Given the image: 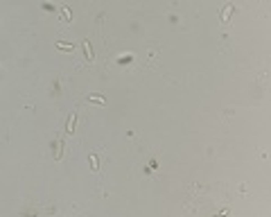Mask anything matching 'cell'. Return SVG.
Instances as JSON below:
<instances>
[{
  "label": "cell",
  "instance_id": "2",
  "mask_svg": "<svg viewBox=\"0 0 271 217\" xmlns=\"http://www.w3.org/2000/svg\"><path fill=\"white\" fill-rule=\"evenodd\" d=\"M57 48H61V50H72L75 45H70V43H57Z\"/></svg>",
  "mask_w": 271,
  "mask_h": 217
},
{
  "label": "cell",
  "instance_id": "4",
  "mask_svg": "<svg viewBox=\"0 0 271 217\" xmlns=\"http://www.w3.org/2000/svg\"><path fill=\"white\" fill-rule=\"evenodd\" d=\"M90 165H93V170H97V158L95 156H90Z\"/></svg>",
  "mask_w": 271,
  "mask_h": 217
},
{
  "label": "cell",
  "instance_id": "1",
  "mask_svg": "<svg viewBox=\"0 0 271 217\" xmlns=\"http://www.w3.org/2000/svg\"><path fill=\"white\" fill-rule=\"evenodd\" d=\"M88 100H90V102H97V104H104V102H106L104 97H102V95H90Z\"/></svg>",
  "mask_w": 271,
  "mask_h": 217
},
{
  "label": "cell",
  "instance_id": "3",
  "mask_svg": "<svg viewBox=\"0 0 271 217\" xmlns=\"http://www.w3.org/2000/svg\"><path fill=\"white\" fill-rule=\"evenodd\" d=\"M72 127H75V116H70V120H68V131H72Z\"/></svg>",
  "mask_w": 271,
  "mask_h": 217
}]
</instances>
